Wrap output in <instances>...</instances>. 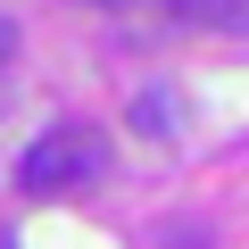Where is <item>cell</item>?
<instances>
[{
    "instance_id": "7a4b0ae2",
    "label": "cell",
    "mask_w": 249,
    "mask_h": 249,
    "mask_svg": "<svg viewBox=\"0 0 249 249\" xmlns=\"http://www.w3.org/2000/svg\"><path fill=\"white\" fill-rule=\"evenodd\" d=\"M133 124H142V133H175V91H142L133 100Z\"/></svg>"
},
{
    "instance_id": "277c9868",
    "label": "cell",
    "mask_w": 249,
    "mask_h": 249,
    "mask_svg": "<svg viewBox=\"0 0 249 249\" xmlns=\"http://www.w3.org/2000/svg\"><path fill=\"white\" fill-rule=\"evenodd\" d=\"M91 9H158V17H199V0H91Z\"/></svg>"
},
{
    "instance_id": "3957f363",
    "label": "cell",
    "mask_w": 249,
    "mask_h": 249,
    "mask_svg": "<svg viewBox=\"0 0 249 249\" xmlns=\"http://www.w3.org/2000/svg\"><path fill=\"white\" fill-rule=\"evenodd\" d=\"M191 25H224V34H249V0H199Z\"/></svg>"
},
{
    "instance_id": "8992f818",
    "label": "cell",
    "mask_w": 249,
    "mask_h": 249,
    "mask_svg": "<svg viewBox=\"0 0 249 249\" xmlns=\"http://www.w3.org/2000/svg\"><path fill=\"white\" fill-rule=\"evenodd\" d=\"M0 249H17V241H9V232H0Z\"/></svg>"
},
{
    "instance_id": "6da1fadb",
    "label": "cell",
    "mask_w": 249,
    "mask_h": 249,
    "mask_svg": "<svg viewBox=\"0 0 249 249\" xmlns=\"http://www.w3.org/2000/svg\"><path fill=\"white\" fill-rule=\"evenodd\" d=\"M108 175V142L91 124H50L42 142H25L17 158V191L25 199H67V191H91Z\"/></svg>"
},
{
    "instance_id": "5b68a950",
    "label": "cell",
    "mask_w": 249,
    "mask_h": 249,
    "mask_svg": "<svg viewBox=\"0 0 249 249\" xmlns=\"http://www.w3.org/2000/svg\"><path fill=\"white\" fill-rule=\"evenodd\" d=\"M9 58H17V25L0 17V67H9Z\"/></svg>"
}]
</instances>
